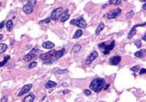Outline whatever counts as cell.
Returning a JSON list of instances; mask_svg holds the SVG:
<instances>
[{
    "instance_id": "obj_46",
    "label": "cell",
    "mask_w": 146,
    "mask_h": 102,
    "mask_svg": "<svg viewBox=\"0 0 146 102\" xmlns=\"http://www.w3.org/2000/svg\"><path fill=\"white\" fill-rule=\"evenodd\" d=\"M124 1H126V0H124Z\"/></svg>"
},
{
    "instance_id": "obj_39",
    "label": "cell",
    "mask_w": 146,
    "mask_h": 102,
    "mask_svg": "<svg viewBox=\"0 0 146 102\" xmlns=\"http://www.w3.org/2000/svg\"><path fill=\"white\" fill-rule=\"evenodd\" d=\"M142 9L143 10H146V3L145 2L144 4H143V5H142Z\"/></svg>"
},
{
    "instance_id": "obj_35",
    "label": "cell",
    "mask_w": 146,
    "mask_h": 102,
    "mask_svg": "<svg viewBox=\"0 0 146 102\" xmlns=\"http://www.w3.org/2000/svg\"><path fill=\"white\" fill-rule=\"evenodd\" d=\"M146 73V69L145 68H142L140 69V75H144Z\"/></svg>"
},
{
    "instance_id": "obj_11",
    "label": "cell",
    "mask_w": 146,
    "mask_h": 102,
    "mask_svg": "<svg viewBox=\"0 0 146 102\" xmlns=\"http://www.w3.org/2000/svg\"><path fill=\"white\" fill-rule=\"evenodd\" d=\"M34 98H35V96H34V94L31 93H29L28 96H26L24 100H23V102H32L34 99Z\"/></svg>"
},
{
    "instance_id": "obj_16",
    "label": "cell",
    "mask_w": 146,
    "mask_h": 102,
    "mask_svg": "<svg viewBox=\"0 0 146 102\" xmlns=\"http://www.w3.org/2000/svg\"><path fill=\"white\" fill-rule=\"evenodd\" d=\"M80 49H81V45H80V44H76V45H75L74 47H72V49L71 50V53L72 54L77 53L80 50Z\"/></svg>"
},
{
    "instance_id": "obj_19",
    "label": "cell",
    "mask_w": 146,
    "mask_h": 102,
    "mask_svg": "<svg viewBox=\"0 0 146 102\" xmlns=\"http://www.w3.org/2000/svg\"><path fill=\"white\" fill-rule=\"evenodd\" d=\"M104 28H105V24H104L102 22H101L99 24V26L96 29V34H99L100 32L104 29Z\"/></svg>"
},
{
    "instance_id": "obj_24",
    "label": "cell",
    "mask_w": 146,
    "mask_h": 102,
    "mask_svg": "<svg viewBox=\"0 0 146 102\" xmlns=\"http://www.w3.org/2000/svg\"><path fill=\"white\" fill-rule=\"evenodd\" d=\"M12 21L11 20H9L8 22H7V24H6V27H7V29H8V31H10L12 30Z\"/></svg>"
},
{
    "instance_id": "obj_23",
    "label": "cell",
    "mask_w": 146,
    "mask_h": 102,
    "mask_svg": "<svg viewBox=\"0 0 146 102\" xmlns=\"http://www.w3.org/2000/svg\"><path fill=\"white\" fill-rule=\"evenodd\" d=\"M7 49H8V45H7L6 44L4 43L0 44V54L4 53Z\"/></svg>"
},
{
    "instance_id": "obj_33",
    "label": "cell",
    "mask_w": 146,
    "mask_h": 102,
    "mask_svg": "<svg viewBox=\"0 0 146 102\" xmlns=\"http://www.w3.org/2000/svg\"><path fill=\"white\" fill-rule=\"evenodd\" d=\"M139 68H140V67H139V66H135V67H132V68H131V71L136 72V71H137L139 70Z\"/></svg>"
},
{
    "instance_id": "obj_21",
    "label": "cell",
    "mask_w": 146,
    "mask_h": 102,
    "mask_svg": "<svg viewBox=\"0 0 146 102\" xmlns=\"http://www.w3.org/2000/svg\"><path fill=\"white\" fill-rule=\"evenodd\" d=\"M82 35H83V31L81 30V29H78V30H77L76 32L75 33V34L73 36V39H78Z\"/></svg>"
},
{
    "instance_id": "obj_31",
    "label": "cell",
    "mask_w": 146,
    "mask_h": 102,
    "mask_svg": "<svg viewBox=\"0 0 146 102\" xmlns=\"http://www.w3.org/2000/svg\"><path fill=\"white\" fill-rule=\"evenodd\" d=\"M37 66V63L36 61H33L29 65V69H32V68H34L36 67Z\"/></svg>"
},
{
    "instance_id": "obj_36",
    "label": "cell",
    "mask_w": 146,
    "mask_h": 102,
    "mask_svg": "<svg viewBox=\"0 0 146 102\" xmlns=\"http://www.w3.org/2000/svg\"><path fill=\"white\" fill-rule=\"evenodd\" d=\"M145 25H146V23H143L142 24H137V25H135V26H134V28H136V27H138V26L144 27V26H145Z\"/></svg>"
},
{
    "instance_id": "obj_45",
    "label": "cell",
    "mask_w": 146,
    "mask_h": 102,
    "mask_svg": "<svg viewBox=\"0 0 146 102\" xmlns=\"http://www.w3.org/2000/svg\"><path fill=\"white\" fill-rule=\"evenodd\" d=\"M0 6H1V2H0Z\"/></svg>"
},
{
    "instance_id": "obj_22",
    "label": "cell",
    "mask_w": 146,
    "mask_h": 102,
    "mask_svg": "<svg viewBox=\"0 0 146 102\" xmlns=\"http://www.w3.org/2000/svg\"><path fill=\"white\" fill-rule=\"evenodd\" d=\"M10 58V56L8 55H5V56L4 57V60H3L2 62H0V68L2 67H4V66L7 63V62H8V61H9Z\"/></svg>"
},
{
    "instance_id": "obj_2",
    "label": "cell",
    "mask_w": 146,
    "mask_h": 102,
    "mask_svg": "<svg viewBox=\"0 0 146 102\" xmlns=\"http://www.w3.org/2000/svg\"><path fill=\"white\" fill-rule=\"evenodd\" d=\"M99 48L103 50V54L104 55H108L110 52L115 47V41L112 40L109 45H107L105 42H102L99 44Z\"/></svg>"
},
{
    "instance_id": "obj_7",
    "label": "cell",
    "mask_w": 146,
    "mask_h": 102,
    "mask_svg": "<svg viewBox=\"0 0 146 102\" xmlns=\"http://www.w3.org/2000/svg\"><path fill=\"white\" fill-rule=\"evenodd\" d=\"M97 56H98V53L96 52V51H94V52H92L91 54H90L88 58H87V59L86 61V65H89V64H91L96 58H97Z\"/></svg>"
},
{
    "instance_id": "obj_42",
    "label": "cell",
    "mask_w": 146,
    "mask_h": 102,
    "mask_svg": "<svg viewBox=\"0 0 146 102\" xmlns=\"http://www.w3.org/2000/svg\"><path fill=\"white\" fill-rule=\"evenodd\" d=\"M142 39H143V40H145V35H144V36H143Z\"/></svg>"
},
{
    "instance_id": "obj_13",
    "label": "cell",
    "mask_w": 146,
    "mask_h": 102,
    "mask_svg": "<svg viewBox=\"0 0 146 102\" xmlns=\"http://www.w3.org/2000/svg\"><path fill=\"white\" fill-rule=\"evenodd\" d=\"M64 53H65V49L64 48H62L60 50L55 51V58H56V60L59 59V58H61L62 56H63V55L64 54Z\"/></svg>"
},
{
    "instance_id": "obj_37",
    "label": "cell",
    "mask_w": 146,
    "mask_h": 102,
    "mask_svg": "<svg viewBox=\"0 0 146 102\" xmlns=\"http://www.w3.org/2000/svg\"><path fill=\"white\" fill-rule=\"evenodd\" d=\"M4 26V21H2V22L0 23V28H1V29L3 28Z\"/></svg>"
},
{
    "instance_id": "obj_27",
    "label": "cell",
    "mask_w": 146,
    "mask_h": 102,
    "mask_svg": "<svg viewBox=\"0 0 146 102\" xmlns=\"http://www.w3.org/2000/svg\"><path fill=\"white\" fill-rule=\"evenodd\" d=\"M51 17L50 18H45V19H44L43 20L39 21V24H49L50 22H51Z\"/></svg>"
},
{
    "instance_id": "obj_4",
    "label": "cell",
    "mask_w": 146,
    "mask_h": 102,
    "mask_svg": "<svg viewBox=\"0 0 146 102\" xmlns=\"http://www.w3.org/2000/svg\"><path fill=\"white\" fill-rule=\"evenodd\" d=\"M121 13V10L120 8H117L106 13L104 16V18H106L107 19H114L116 18L118 16H120Z\"/></svg>"
},
{
    "instance_id": "obj_9",
    "label": "cell",
    "mask_w": 146,
    "mask_h": 102,
    "mask_svg": "<svg viewBox=\"0 0 146 102\" xmlns=\"http://www.w3.org/2000/svg\"><path fill=\"white\" fill-rule=\"evenodd\" d=\"M37 58V54H32V53H29L26 55L24 57V60L26 62H29V61H32L33 60H35Z\"/></svg>"
},
{
    "instance_id": "obj_25",
    "label": "cell",
    "mask_w": 146,
    "mask_h": 102,
    "mask_svg": "<svg viewBox=\"0 0 146 102\" xmlns=\"http://www.w3.org/2000/svg\"><path fill=\"white\" fill-rule=\"evenodd\" d=\"M27 4L34 8L37 4V0H27Z\"/></svg>"
},
{
    "instance_id": "obj_17",
    "label": "cell",
    "mask_w": 146,
    "mask_h": 102,
    "mask_svg": "<svg viewBox=\"0 0 146 102\" xmlns=\"http://www.w3.org/2000/svg\"><path fill=\"white\" fill-rule=\"evenodd\" d=\"M145 52H146V50H145V49H142V50H139V51H137V52H136L135 53H134V55L136 56V57H137V58H142V57H144L145 56Z\"/></svg>"
},
{
    "instance_id": "obj_26",
    "label": "cell",
    "mask_w": 146,
    "mask_h": 102,
    "mask_svg": "<svg viewBox=\"0 0 146 102\" xmlns=\"http://www.w3.org/2000/svg\"><path fill=\"white\" fill-rule=\"evenodd\" d=\"M69 17H70V15L67 14V15H65V16H61L60 20H61V22H62V23H64V22L67 21L69 18Z\"/></svg>"
},
{
    "instance_id": "obj_28",
    "label": "cell",
    "mask_w": 146,
    "mask_h": 102,
    "mask_svg": "<svg viewBox=\"0 0 146 102\" xmlns=\"http://www.w3.org/2000/svg\"><path fill=\"white\" fill-rule=\"evenodd\" d=\"M110 4L114 5H118L121 4V0H110Z\"/></svg>"
},
{
    "instance_id": "obj_8",
    "label": "cell",
    "mask_w": 146,
    "mask_h": 102,
    "mask_svg": "<svg viewBox=\"0 0 146 102\" xmlns=\"http://www.w3.org/2000/svg\"><path fill=\"white\" fill-rule=\"evenodd\" d=\"M32 84H27V85H25L23 87H22V89L20 90V93H18V96H23L24 94H26L27 93H29L30 91V90L32 89Z\"/></svg>"
},
{
    "instance_id": "obj_30",
    "label": "cell",
    "mask_w": 146,
    "mask_h": 102,
    "mask_svg": "<svg viewBox=\"0 0 146 102\" xmlns=\"http://www.w3.org/2000/svg\"><path fill=\"white\" fill-rule=\"evenodd\" d=\"M134 45L137 46V48H140V47L142 46V42L140 39H137L135 42H134Z\"/></svg>"
},
{
    "instance_id": "obj_38",
    "label": "cell",
    "mask_w": 146,
    "mask_h": 102,
    "mask_svg": "<svg viewBox=\"0 0 146 102\" xmlns=\"http://www.w3.org/2000/svg\"><path fill=\"white\" fill-rule=\"evenodd\" d=\"M1 101H2V102H4V101H8V97H7V96H4V97L2 98Z\"/></svg>"
},
{
    "instance_id": "obj_40",
    "label": "cell",
    "mask_w": 146,
    "mask_h": 102,
    "mask_svg": "<svg viewBox=\"0 0 146 102\" xmlns=\"http://www.w3.org/2000/svg\"><path fill=\"white\" fill-rule=\"evenodd\" d=\"M3 39V35L2 34H0V40H2Z\"/></svg>"
},
{
    "instance_id": "obj_41",
    "label": "cell",
    "mask_w": 146,
    "mask_h": 102,
    "mask_svg": "<svg viewBox=\"0 0 146 102\" xmlns=\"http://www.w3.org/2000/svg\"><path fill=\"white\" fill-rule=\"evenodd\" d=\"M107 7V4H105L102 7H103V8H105V7Z\"/></svg>"
},
{
    "instance_id": "obj_43",
    "label": "cell",
    "mask_w": 146,
    "mask_h": 102,
    "mask_svg": "<svg viewBox=\"0 0 146 102\" xmlns=\"http://www.w3.org/2000/svg\"><path fill=\"white\" fill-rule=\"evenodd\" d=\"M140 2H145L146 0H140Z\"/></svg>"
},
{
    "instance_id": "obj_5",
    "label": "cell",
    "mask_w": 146,
    "mask_h": 102,
    "mask_svg": "<svg viewBox=\"0 0 146 102\" xmlns=\"http://www.w3.org/2000/svg\"><path fill=\"white\" fill-rule=\"evenodd\" d=\"M62 12H63V8L62 7H59V8L55 9L51 13V19L53 20H56L57 19H59V18L61 16Z\"/></svg>"
},
{
    "instance_id": "obj_10",
    "label": "cell",
    "mask_w": 146,
    "mask_h": 102,
    "mask_svg": "<svg viewBox=\"0 0 146 102\" xmlns=\"http://www.w3.org/2000/svg\"><path fill=\"white\" fill-rule=\"evenodd\" d=\"M121 56H118V55H116V56H113L110 58V64L111 65H113V66H117L118 65L119 63L121 62Z\"/></svg>"
},
{
    "instance_id": "obj_34",
    "label": "cell",
    "mask_w": 146,
    "mask_h": 102,
    "mask_svg": "<svg viewBox=\"0 0 146 102\" xmlns=\"http://www.w3.org/2000/svg\"><path fill=\"white\" fill-rule=\"evenodd\" d=\"M83 93H84L86 96H90V95L91 94V92L89 90H85L84 91H83Z\"/></svg>"
},
{
    "instance_id": "obj_29",
    "label": "cell",
    "mask_w": 146,
    "mask_h": 102,
    "mask_svg": "<svg viewBox=\"0 0 146 102\" xmlns=\"http://www.w3.org/2000/svg\"><path fill=\"white\" fill-rule=\"evenodd\" d=\"M39 52V49L37 47H34V48L30 51V53H32V54H37Z\"/></svg>"
},
{
    "instance_id": "obj_18",
    "label": "cell",
    "mask_w": 146,
    "mask_h": 102,
    "mask_svg": "<svg viewBox=\"0 0 146 102\" xmlns=\"http://www.w3.org/2000/svg\"><path fill=\"white\" fill-rule=\"evenodd\" d=\"M55 60H56V58H55V55H54V56H53V57H51L50 58H48L47 60L44 61H43V64H45V65H47V64H51L54 61H55Z\"/></svg>"
},
{
    "instance_id": "obj_3",
    "label": "cell",
    "mask_w": 146,
    "mask_h": 102,
    "mask_svg": "<svg viewBox=\"0 0 146 102\" xmlns=\"http://www.w3.org/2000/svg\"><path fill=\"white\" fill-rule=\"evenodd\" d=\"M70 24H72L73 26H76L80 28H85L87 27L86 21L85 20L84 18H83V16H80L77 19H72L70 21Z\"/></svg>"
},
{
    "instance_id": "obj_15",
    "label": "cell",
    "mask_w": 146,
    "mask_h": 102,
    "mask_svg": "<svg viewBox=\"0 0 146 102\" xmlns=\"http://www.w3.org/2000/svg\"><path fill=\"white\" fill-rule=\"evenodd\" d=\"M55 45L54 43L50 42V41H47V42H45L43 44V47L45 49H52L53 47H54Z\"/></svg>"
},
{
    "instance_id": "obj_20",
    "label": "cell",
    "mask_w": 146,
    "mask_h": 102,
    "mask_svg": "<svg viewBox=\"0 0 146 102\" xmlns=\"http://www.w3.org/2000/svg\"><path fill=\"white\" fill-rule=\"evenodd\" d=\"M136 33H137V30H136V28H132L131 29V31L129 32V34H128V38L129 39H131L133 37V36L136 34Z\"/></svg>"
},
{
    "instance_id": "obj_6",
    "label": "cell",
    "mask_w": 146,
    "mask_h": 102,
    "mask_svg": "<svg viewBox=\"0 0 146 102\" xmlns=\"http://www.w3.org/2000/svg\"><path fill=\"white\" fill-rule=\"evenodd\" d=\"M55 50H51L49 52L47 53H42L40 55H39V59L42 60V61H45V60H47L48 58H50L53 56L55 55Z\"/></svg>"
},
{
    "instance_id": "obj_1",
    "label": "cell",
    "mask_w": 146,
    "mask_h": 102,
    "mask_svg": "<svg viewBox=\"0 0 146 102\" xmlns=\"http://www.w3.org/2000/svg\"><path fill=\"white\" fill-rule=\"evenodd\" d=\"M106 85L105 79L103 78H96L93 79L89 85L90 89L94 91L95 93H99L102 90L104 89Z\"/></svg>"
},
{
    "instance_id": "obj_12",
    "label": "cell",
    "mask_w": 146,
    "mask_h": 102,
    "mask_svg": "<svg viewBox=\"0 0 146 102\" xmlns=\"http://www.w3.org/2000/svg\"><path fill=\"white\" fill-rule=\"evenodd\" d=\"M33 7H32L31 6H29L28 4H25L23 7V11L26 13V14H31L33 12Z\"/></svg>"
},
{
    "instance_id": "obj_44",
    "label": "cell",
    "mask_w": 146,
    "mask_h": 102,
    "mask_svg": "<svg viewBox=\"0 0 146 102\" xmlns=\"http://www.w3.org/2000/svg\"><path fill=\"white\" fill-rule=\"evenodd\" d=\"M69 92V90H64V93H68Z\"/></svg>"
},
{
    "instance_id": "obj_14",
    "label": "cell",
    "mask_w": 146,
    "mask_h": 102,
    "mask_svg": "<svg viewBox=\"0 0 146 102\" xmlns=\"http://www.w3.org/2000/svg\"><path fill=\"white\" fill-rule=\"evenodd\" d=\"M56 85H57L56 82H55L53 81H51V80H49V81H47L45 83V88H47V89H50V88H53V87H55Z\"/></svg>"
},
{
    "instance_id": "obj_32",
    "label": "cell",
    "mask_w": 146,
    "mask_h": 102,
    "mask_svg": "<svg viewBox=\"0 0 146 102\" xmlns=\"http://www.w3.org/2000/svg\"><path fill=\"white\" fill-rule=\"evenodd\" d=\"M133 16H134V11L131 10V11H130V12H129L126 13V18H131Z\"/></svg>"
}]
</instances>
